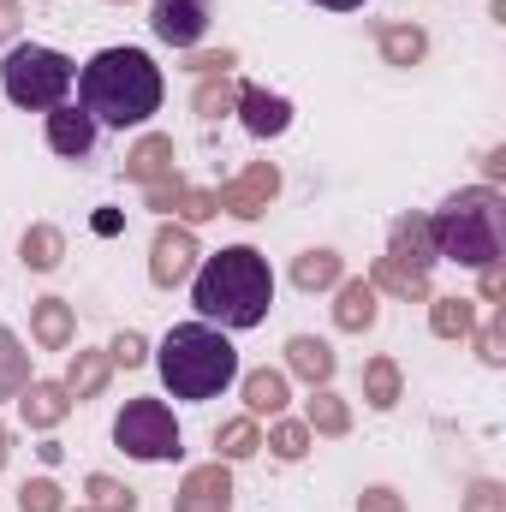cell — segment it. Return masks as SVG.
Masks as SVG:
<instances>
[{
  "mask_svg": "<svg viewBox=\"0 0 506 512\" xmlns=\"http://www.w3.org/2000/svg\"><path fill=\"white\" fill-rule=\"evenodd\" d=\"M108 376H114V358H108V352H78L60 387H66L72 399H96V393L108 387Z\"/></svg>",
  "mask_w": 506,
  "mask_h": 512,
  "instance_id": "d4e9b609",
  "label": "cell"
},
{
  "mask_svg": "<svg viewBox=\"0 0 506 512\" xmlns=\"http://www.w3.org/2000/svg\"><path fill=\"white\" fill-rule=\"evenodd\" d=\"M316 6H328V12H358L364 0H316Z\"/></svg>",
  "mask_w": 506,
  "mask_h": 512,
  "instance_id": "7bdbcfd3",
  "label": "cell"
},
{
  "mask_svg": "<svg viewBox=\"0 0 506 512\" xmlns=\"http://www.w3.org/2000/svg\"><path fill=\"white\" fill-rule=\"evenodd\" d=\"M274 197H280V167L274 161H251L233 185L215 191V209L221 215H239V221H256V215H268Z\"/></svg>",
  "mask_w": 506,
  "mask_h": 512,
  "instance_id": "52a82bcc",
  "label": "cell"
},
{
  "mask_svg": "<svg viewBox=\"0 0 506 512\" xmlns=\"http://www.w3.org/2000/svg\"><path fill=\"white\" fill-rule=\"evenodd\" d=\"M376 48L387 66H417L429 54V36L417 24H376Z\"/></svg>",
  "mask_w": 506,
  "mask_h": 512,
  "instance_id": "44dd1931",
  "label": "cell"
},
{
  "mask_svg": "<svg viewBox=\"0 0 506 512\" xmlns=\"http://www.w3.org/2000/svg\"><path fill=\"white\" fill-rule=\"evenodd\" d=\"M185 66H191L197 78H227V72L239 66V54H233V48H221V54H191Z\"/></svg>",
  "mask_w": 506,
  "mask_h": 512,
  "instance_id": "8d00e7d4",
  "label": "cell"
},
{
  "mask_svg": "<svg viewBox=\"0 0 506 512\" xmlns=\"http://www.w3.org/2000/svg\"><path fill=\"white\" fill-rule=\"evenodd\" d=\"M161 66L143 54V48H102L84 72H78V108L96 120V126H143L149 114H161Z\"/></svg>",
  "mask_w": 506,
  "mask_h": 512,
  "instance_id": "6da1fadb",
  "label": "cell"
},
{
  "mask_svg": "<svg viewBox=\"0 0 506 512\" xmlns=\"http://www.w3.org/2000/svg\"><path fill=\"white\" fill-rule=\"evenodd\" d=\"M251 137H280V131L292 126V102L286 96H274V90H262V84H239V108H233Z\"/></svg>",
  "mask_w": 506,
  "mask_h": 512,
  "instance_id": "7c38bea8",
  "label": "cell"
},
{
  "mask_svg": "<svg viewBox=\"0 0 506 512\" xmlns=\"http://www.w3.org/2000/svg\"><path fill=\"white\" fill-rule=\"evenodd\" d=\"M387 262H399V268H417V274H429V268L441 262L423 215H399V221H393V251H387Z\"/></svg>",
  "mask_w": 506,
  "mask_h": 512,
  "instance_id": "4fadbf2b",
  "label": "cell"
},
{
  "mask_svg": "<svg viewBox=\"0 0 506 512\" xmlns=\"http://www.w3.org/2000/svg\"><path fill=\"white\" fill-rule=\"evenodd\" d=\"M370 286H376V292H393V298H405V304H429V298H435V292H429V274L399 268V262H387V256H376Z\"/></svg>",
  "mask_w": 506,
  "mask_h": 512,
  "instance_id": "ffe728a7",
  "label": "cell"
},
{
  "mask_svg": "<svg viewBox=\"0 0 506 512\" xmlns=\"http://www.w3.org/2000/svg\"><path fill=\"white\" fill-rule=\"evenodd\" d=\"M18 411H24L30 429H60L66 411H72V393H66L60 382H30L24 393H18Z\"/></svg>",
  "mask_w": 506,
  "mask_h": 512,
  "instance_id": "2e32d148",
  "label": "cell"
},
{
  "mask_svg": "<svg viewBox=\"0 0 506 512\" xmlns=\"http://www.w3.org/2000/svg\"><path fill=\"white\" fill-rule=\"evenodd\" d=\"M155 370H161L173 399H215V393H227L239 382V352L215 322H179L161 340Z\"/></svg>",
  "mask_w": 506,
  "mask_h": 512,
  "instance_id": "3957f363",
  "label": "cell"
},
{
  "mask_svg": "<svg viewBox=\"0 0 506 512\" xmlns=\"http://www.w3.org/2000/svg\"><path fill=\"white\" fill-rule=\"evenodd\" d=\"M6 453H12V435H6V423H0V465H6Z\"/></svg>",
  "mask_w": 506,
  "mask_h": 512,
  "instance_id": "ee69618b",
  "label": "cell"
},
{
  "mask_svg": "<svg viewBox=\"0 0 506 512\" xmlns=\"http://www.w3.org/2000/svg\"><path fill=\"white\" fill-rule=\"evenodd\" d=\"M0 84H6V102L12 108H30V114H48L72 96L78 72L60 48H42V42H18L0 66Z\"/></svg>",
  "mask_w": 506,
  "mask_h": 512,
  "instance_id": "5b68a950",
  "label": "cell"
},
{
  "mask_svg": "<svg viewBox=\"0 0 506 512\" xmlns=\"http://www.w3.org/2000/svg\"><path fill=\"white\" fill-rule=\"evenodd\" d=\"M30 387V352L18 346L12 328H0V399H18Z\"/></svg>",
  "mask_w": 506,
  "mask_h": 512,
  "instance_id": "83f0119b",
  "label": "cell"
},
{
  "mask_svg": "<svg viewBox=\"0 0 506 512\" xmlns=\"http://www.w3.org/2000/svg\"><path fill=\"white\" fill-rule=\"evenodd\" d=\"M167 209H173V215H179L185 227H197V221H209V215H221V209H215V191H191V185H179Z\"/></svg>",
  "mask_w": 506,
  "mask_h": 512,
  "instance_id": "836d02e7",
  "label": "cell"
},
{
  "mask_svg": "<svg viewBox=\"0 0 506 512\" xmlns=\"http://www.w3.org/2000/svg\"><path fill=\"white\" fill-rule=\"evenodd\" d=\"M399 393H405L399 364H393V358H370V364H364V399H370L376 411H393V405H399Z\"/></svg>",
  "mask_w": 506,
  "mask_h": 512,
  "instance_id": "4316f807",
  "label": "cell"
},
{
  "mask_svg": "<svg viewBox=\"0 0 506 512\" xmlns=\"http://www.w3.org/2000/svg\"><path fill=\"white\" fill-rule=\"evenodd\" d=\"M126 173L137 179V185H155V179H167V173H173V137H161V131L137 137V149L126 155Z\"/></svg>",
  "mask_w": 506,
  "mask_h": 512,
  "instance_id": "d6986e66",
  "label": "cell"
},
{
  "mask_svg": "<svg viewBox=\"0 0 506 512\" xmlns=\"http://www.w3.org/2000/svg\"><path fill=\"white\" fill-rule=\"evenodd\" d=\"M477 274H483V304H501V292H506L501 262H489V268H477Z\"/></svg>",
  "mask_w": 506,
  "mask_h": 512,
  "instance_id": "60d3db41",
  "label": "cell"
},
{
  "mask_svg": "<svg viewBox=\"0 0 506 512\" xmlns=\"http://www.w3.org/2000/svg\"><path fill=\"white\" fill-rule=\"evenodd\" d=\"M340 274H346L340 251H304L292 262V286L298 292H328V286H340Z\"/></svg>",
  "mask_w": 506,
  "mask_h": 512,
  "instance_id": "cb8c5ba5",
  "label": "cell"
},
{
  "mask_svg": "<svg viewBox=\"0 0 506 512\" xmlns=\"http://www.w3.org/2000/svg\"><path fill=\"white\" fill-rule=\"evenodd\" d=\"M477 352H483V364H489V370H501V364H506V310H501V304H495V316L477 328Z\"/></svg>",
  "mask_w": 506,
  "mask_h": 512,
  "instance_id": "e575fe53",
  "label": "cell"
},
{
  "mask_svg": "<svg viewBox=\"0 0 506 512\" xmlns=\"http://www.w3.org/2000/svg\"><path fill=\"white\" fill-rule=\"evenodd\" d=\"M483 167H489V179H501V173H506V149H489V161H483Z\"/></svg>",
  "mask_w": 506,
  "mask_h": 512,
  "instance_id": "b9f144b4",
  "label": "cell"
},
{
  "mask_svg": "<svg viewBox=\"0 0 506 512\" xmlns=\"http://www.w3.org/2000/svg\"><path fill=\"white\" fill-rule=\"evenodd\" d=\"M18 512H66L60 483H54V477H30V483L18 489Z\"/></svg>",
  "mask_w": 506,
  "mask_h": 512,
  "instance_id": "d6a6232c",
  "label": "cell"
},
{
  "mask_svg": "<svg viewBox=\"0 0 506 512\" xmlns=\"http://www.w3.org/2000/svg\"><path fill=\"white\" fill-rule=\"evenodd\" d=\"M30 334H36L42 352H66L72 334H78L72 304H66V298H36V304H30Z\"/></svg>",
  "mask_w": 506,
  "mask_h": 512,
  "instance_id": "9a60e30c",
  "label": "cell"
},
{
  "mask_svg": "<svg viewBox=\"0 0 506 512\" xmlns=\"http://www.w3.org/2000/svg\"><path fill=\"white\" fill-rule=\"evenodd\" d=\"M358 512H405V501H399V495H393V489H364V495H358Z\"/></svg>",
  "mask_w": 506,
  "mask_h": 512,
  "instance_id": "f35d334b",
  "label": "cell"
},
{
  "mask_svg": "<svg viewBox=\"0 0 506 512\" xmlns=\"http://www.w3.org/2000/svg\"><path fill=\"white\" fill-rule=\"evenodd\" d=\"M429 239L435 256L459 262V268H489L506 251V203L495 185H471L453 191L435 215H429Z\"/></svg>",
  "mask_w": 506,
  "mask_h": 512,
  "instance_id": "277c9868",
  "label": "cell"
},
{
  "mask_svg": "<svg viewBox=\"0 0 506 512\" xmlns=\"http://www.w3.org/2000/svg\"><path fill=\"white\" fill-rule=\"evenodd\" d=\"M24 24V0H0V42H12Z\"/></svg>",
  "mask_w": 506,
  "mask_h": 512,
  "instance_id": "ab89813d",
  "label": "cell"
},
{
  "mask_svg": "<svg viewBox=\"0 0 506 512\" xmlns=\"http://www.w3.org/2000/svg\"><path fill=\"white\" fill-rule=\"evenodd\" d=\"M465 512H506V489L501 483H471V495H465Z\"/></svg>",
  "mask_w": 506,
  "mask_h": 512,
  "instance_id": "d590c367",
  "label": "cell"
},
{
  "mask_svg": "<svg viewBox=\"0 0 506 512\" xmlns=\"http://www.w3.org/2000/svg\"><path fill=\"white\" fill-rule=\"evenodd\" d=\"M227 507H233V471H227V459L185 471V483L173 495V512H227Z\"/></svg>",
  "mask_w": 506,
  "mask_h": 512,
  "instance_id": "30bf717a",
  "label": "cell"
},
{
  "mask_svg": "<svg viewBox=\"0 0 506 512\" xmlns=\"http://www.w3.org/2000/svg\"><path fill=\"white\" fill-rule=\"evenodd\" d=\"M108 358H114V364H126V370H137V364L149 358V346H143V334H131V328H126V334L108 346Z\"/></svg>",
  "mask_w": 506,
  "mask_h": 512,
  "instance_id": "74e56055",
  "label": "cell"
},
{
  "mask_svg": "<svg viewBox=\"0 0 506 512\" xmlns=\"http://www.w3.org/2000/svg\"><path fill=\"white\" fill-rule=\"evenodd\" d=\"M334 346L328 340H316V334H292L286 340V370L298 376V382H310V387H328L334 382Z\"/></svg>",
  "mask_w": 506,
  "mask_h": 512,
  "instance_id": "5bb4252c",
  "label": "cell"
},
{
  "mask_svg": "<svg viewBox=\"0 0 506 512\" xmlns=\"http://www.w3.org/2000/svg\"><path fill=\"white\" fill-rule=\"evenodd\" d=\"M429 328H435V340L477 334V298H429Z\"/></svg>",
  "mask_w": 506,
  "mask_h": 512,
  "instance_id": "7402d4cb",
  "label": "cell"
},
{
  "mask_svg": "<svg viewBox=\"0 0 506 512\" xmlns=\"http://www.w3.org/2000/svg\"><path fill=\"white\" fill-rule=\"evenodd\" d=\"M197 239H191V227H161L155 233V245H149V280L155 286H179V280H191L197 274Z\"/></svg>",
  "mask_w": 506,
  "mask_h": 512,
  "instance_id": "9c48e42d",
  "label": "cell"
},
{
  "mask_svg": "<svg viewBox=\"0 0 506 512\" xmlns=\"http://www.w3.org/2000/svg\"><path fill=\"white\" fill-rule=\"evenodd\" d=\"M209 18H215L209 0H149V30L167 48H197L209 36Z\"/></svg>",
  "mask_w": 506,
  "mask_h": 512,
  "instance_id": "ba28073f",
  "label": "cell"
},
{
  "mask_svg": "<svg viewBox=\"0 0 506 512\" xmlns=\"http://www.w3.org/2000/svg\"><path fill=\"white\" fill-rule=\"evenodd\" d=\"M84 495H90V507L96 512H137V495H131L126 483H114L108 471H96V477L84 483Z\"/></svg>",
  "mask_w": 506,
  "mask_h": 512,
  "instance_id": "4dcf8cb0",
  "label": "cell"
},
{
  "mask_svg": "<svg viewBox=\"0 0 506 512\" xmlns=\"http://www.w3.org/2000/svg\"><path fill=\"white\" fill-rule=\"evenodd\" d=\"M78 512H96V507H78Z\"/></svg>",
  "mask_w": 506,
  "mask_h": 512,
  "instance_id": "f6af8a7d",
  "label": "cell"
},
{
  "mask_svg": "<svg viewBox=\"0 0 506 512\" xmlns=\"http://www.w3.org/2000/svg\"><path fill=\"white\" fill-rule=\"evenodd\" d=\"M256 447H262L256 417H233V423H221V429H215V453H221V459H251Z\"/></svg>",
  "mask_w": 506,
  "mask_h": 512,
  "instance_id": "f1b7e54d",
  "label": "cell"
},
{
  "mask_svg": "<svg viewBox=\"0 0 506 512\" xmlns=\"http://www.w3.org/2000/svg\"><path fill=\"white\" fill-rule=\"evenodd\" d=\"M114 447L126 459H143V465H167L179 459V423L161 399H126V411L114 417Z\"/></svg>",
  "mask_w": 506,
  "mask_h": 512,
  "instance_id": "8992f818",
  "label": "cell"
},
{
  "mask_svg": "<svg viewBox=\"0 0 506 512\" xmlns=\"http://www.w3.org/2000/svg\"><path fill=\"white\" fill-rule=\"evenodd\" d=\"M245 405H251V417H280L286 411V376L280 370H251L245 376Z\"/></svg>",
  "mask_w": 506,
  "mask_h": 512,
  "instance_id": "484cf974",
  "label": "cell"
},
{
  "mask_svg": "<svg viewBox=\"0 0 506 512\" xmlns=\"http://www.w3.org/2000/svg\"><path fill=\"white\" fill-rule=\"evenodd\" d=\"M96 137H102V126H96L78 102L48 108V149H54V155H66V161H90V155H96Z\"/></svg>",
  "mask_w": 506,
  "mask_h": 512,
  "instance_id": "8fae6325",
  "label": "cell"
},
{
  "mask_svg": "<svg viewBox=\"0 0 506 512\" xmlns=\"http://www.w3.org/2000/svg\"><path fill=\"white\" fill-rule=\"evenodd\" d=\"M304 429H310V435H346V429H352V405H346L334 387H310V399H304Z\"/></svg>",
  "mask_w": 506,
  "mask_h": 512,
  "instance_id": "ac0fdd59",
  "label": "cell"
},
{
  "mask_svg": "<svg viewBox=\"0 0 506 512\" xmlns=\"http://www.w3.org/2000/svg\"><path fill=\"white\" fill-rule=\"evenodd\" d=\"M191 304L203 322H221L227 328H256L274 304V274H268V256L251 245H227L215 251L197 274H191Z\"/></svg>",
  "mask_w": 506,
  "mask_h": 512,
  "instance_id": "7a4b0ae2",
  "label": "cell"
},
{
  "mask_svg": "<svg viewBox=\"0 0 506 512\" xmlns=\"http://www.w3.org/2000/svg\"><path fill=\"white\" fill-rule=\"evenodd\" d=\"M18 256H24V268L54 274V268H60V256H66V233H60V227H48V221H36V227L18 239Z\"/></svg>",
  "mask_w": 506,
  "mask_h": 512,
  "instance_id": "603a6c76",
  "label": "cell"
},
{
  "mask_svg": "<svg viewBox=\"0 0 506 512\" xmlns=\"http://www.w3.org/2000/svg\"><path fill=\"white\" fill-rule=\"evenodd\" d=\"M233 108H239V84L233 78H203L197 84V114L203 120H227Z\"/></svg>",
  "mask_w": 506,
  "mask_h": 512,
  "instance_id": "f546056e",
  "label": "cell"
},
{
  "mask_svg": "<svg viewBox=\"0 0 506 512\" xmlns=\"http://www.w3.org/2000/svg\"><path fill=\"white\" fill-rule=\"evenodd\" d=\"M334 322H340L346 334H364V328H376V286H370V280H340Z\"/></svg>",
  "mask_w": 506,
  "mask_h": 512,
  "instance_id": "e0dca14e",
  "label": "cell"
},
{
  "mask_svg": "<svg viewBox=\"0 0 506 512\" xmlns=\"http://www.w3.org/2000/svg\"><path fill=\"white\" fill-rule=\"evenodd\" d=\"M268 447H274V459H286V465H292V459H304V453H310V429H304V423H292V417H280V423L268 429Z\"/></svg>",
  "mask_w": 506,
  "mask_h": 512,
  "instance_id": "1f68e13d",
  "label": "cell"
}]
</instances>
